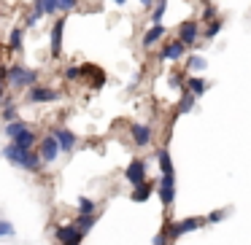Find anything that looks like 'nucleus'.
Listing matches in <instances>:
<instances>
[{
	"instance_id": "obj_31",
	"label": "nucleus",
	"mask_w": 251,
	"mask_h": 245,
	"mask_svg": "<svg viewBox=\"0 0 251 245\" xmlns=\"http://www.w3.org/2000/svg\"><path fill=\"white\" fill-rule=\"evenodd\" d=\"M14 234H17V229H14V223L8 221V218H0V240L14 237Z\"/></svg>"
},
{
	"instance_id": "obj_30",
	"label": "nucleus",
	"mask_w": 251,
	"mask_h": 245,
	"mask_svg": "<svg viewBox=\"0 0 251 245\" xmlns=\"http://www.w3.org/2000/svg\"><path fill=\"white\" fill-rule=\"evenodd\" d=\"M62 78H65V81H81V67L78 65H65Z\"/></svg>"
},
{
	"instance_id": "obj_10",
	"label": "nucleus",
	"mask_w": 251,
	"mask_h": 245,
	"mask_svg": "<svg viewBox=\"0 0 251 245\" xmlns=\"http://www.w3.org/2000/svg\"><path fill=\"white\" fill-rule=\"evenodd\" d=\"M51 137L57 140V146H60L62 154H73V148H76V143H78L76 132H71L68 127H54V130H51Z\"/></svg>"
},
{
	"instance_id": "obj_39",
	"label": "nucleus",
	"mask_w": 251,
	"mask_h": 245,
	"mask_svg": "<svg viewBox=\"0 0 251 245\" xmlns=\"http://www.w3.org/2000/svg\"><path fill=\"white\" fill-rule=\"evenodd\" d=\"M6 100H8V97H0V108H3V105H6Z\"/></svg>"
},
{
	"instance_id": "obj_12",
	"label": "nucleus",
	"mask_w": 251,
	"mask_h": 245,
	"mask_svg": "<svg viewBox=\"0 0 251 245\" xmlns=\"http://www.w3.org/2000/svg\"><path fill=\"white\" fill-rule=\"evenodd\" d=\"M146 162L143 159H130V164H127V170H125V180L130 186H138V183H143L146 180Z\"/></svg>"
},
{
	"instance_id": "obj_28",
	"label": "nucleus",
	"mask_w": 251,
	"mask_h": 245,
	"mask_svg": "<svg viewBox=\"0 0 251 245\" xmlns=\"http://www.w3.org/2000/svg\"><path fill=\"white\" fill-rule=\"evenodd\" d=\"M205 6H202V22H211V19H216L219 17V8H216V3H211V0H202Z\"/></svg>"
},
{
	"instance_id": "obj_19",
	"label": "nucleus",
	"mask_w": 251,
	"mask_h": 245,
	"mask_svg": "<svg viewBox=\"0 0 251 245\" xmlns=\"http://www.w3.org/2000/svg\"><path fill=\"white\" fill-rule=\"evenodd\" d=\"M149 197H151V183H149V180L132 186V191H130V200H132V202H146Z\"/></svg>"
},
{
	"instance_id": "obj_4",
	"label": "nucleus",
	"mask_w": 251,
	"mask_h": 245,
	"mask_svg": "<svg viewBox=\"0 0 251 245\" xmlns=\"http://www.w3.org/2000/svg\"><path fill=\"white\" fill-rule=\"evenodd\" d=\"M176 38H178L181 44L186 46V51L197 49V44H200V38H202L200 22H195V19H186V22H181V24H178V33H176Z\"/></svg>"
},
{
	"instance_id": "obj_1",
	"label": "nucleus",
	"mask_w": 251,
	"mask_h": 245,
	"mask_svg": "<svg viewBox=\"0 0 251 245\" xmlns=\"http://www.w3.org/2000/svg\"><path fill=\"white\" fill-rule=\"evenodd\" d=\"M0 154H3V159H6V162H11L14 167H19V170H27V173H41V167H44L41 154L35 151V148L22 151V148H14L11 143H8V146L3 148Z\"/></svg>"
},
{
	"instance_id": "obj_13",
	"label": "nucleus",
	"mask_w": 251,
	"mask_h": 245,
	"mask_svg": "<svg viewBox=\"0 0 251 245\" xmlns=\"http://www.w3.org/2000/svg\"><path fill=\"white\" fill-rule=\"evenodd\" d=\"M165 35H168V27H165V24H151V27L143 33V38H141V49L143 51H151L154 46L165 38Z\"/></svg>"
},
{
	"instance_id": "obj_17",
	"label": "nucleus",
	"mask_w": 251,
	"mask_h": 245,
	"mask_svg": "<svg viewBox=\"0 0 251 245\" xmlns=\"http://www.w3.org/2000/svg\"><path fill=\"white\" fill-rule=\"evenodd\" d=\"M157 164H159V173L162 175H176V167H173V156H170V148L162 146L157 151Z\"/></svg>"
},
{
	"instance_id": "obj_34",
	"label": "nucleus",
	"mask_w": 251,
	"mask_h": 245,
	"mask_svg": "<svg viewBox=\"0 0 251 245\" xmlns=\"http://www.w3.org/2000/svg\"><path fill=\"white\" fill-rule=\"evenodd\" d=\"M41 19H44V14H38V11H30L27 14V19H25V27H38V22H41Z\"/></svg>"
},
{
	"instance_id": "obj_5",
	"label": "nucleus",
	"mask_w": 251,
	"mask_h": 245,
	"mask_svg": "<svg viewBox=\"0 0 251 245\" xmlns=\"http://www.w3.org/2000/svg\"><path fill=\"white\" fill-rule=\"evenodd\" d=\"M65 22H68V17L65 14H60V17L51 22V30H49V54H51V60H60L62 57V38H65Z\"/></svg>"
},
{
	"instance_id": "obj_38",
	"label": "nucleus",
	"mask_w": 251,
	"mask_h": 245,
	"mask_svg": "<svg viewBox=\"0 0 251 245\" xmlns=\"http://www.w3.org/2000/svg\"><path fill=\"white\" fill-rule=\"evenodd\" d=\"M111 3H116V6H125L127 0H111Z\"/></svg>"
},
{
	"instance_id": "obj_33",
	"label": "nucleus",
	"mask_w": 251,
	"mask_h": 245,
	"mask_svg": "<svg viewBox=\"0 0 251 245\" xmlns=\"http://www.w3.org/2000/svg\"><path fill=\"white\" fill-rule=\"evenodd\" d=\"M95 200H89V197H78V213H95Z\"/></svg>"
},
{
	"instance_id": "obj_23",
	"label": "nucleus",
	"mask_w": 251,
	"mask_h": 245,
	"mask_svg": "<svg viewBox=\"0 0 251 245\" xmlns=\"http://www.w3.org/2000/svg\"><path fill=\"white\" fill-rule=\"evenodd\" d=\"M73 223H76V226L81 229L84 234H87L89 229H92L95 223H98V216H95V213H78V216H76V221H73Z\"/></svg>"
},
{
	"instance_id": "obj_6",
	"label": "nucleus",
	"mask_w": 251,
	"mask_h": 245,
	"mask_svg": "<svg viewBox=\"0 0 251 245\" xmlns=\"http://www.w3.org/2000/svg\"><path fill=\"white\" fill-rule=\"evenodd\" d=\"M62 100V92L54 87H44V84H35V87L27 89V103L33 105H44V103H57Z\"/></svg>"
},
{
	"instance_id": "obj_15",
	"label": "nucleus",
	"mask_w": 251,
	"mask_h": 245,
	"mask_svg": "<svg viewBox=\"0 0 251 245\" xmlns=\"http://www.w3.org/2000/svg\"><path fill=\"white\" fill-rule=\"evenodd\" d=\"M181 92H189V94H195V97H202V94L208 92V81L205 78H200V76H186V81H184V89Z\"/></svg>"
},
{
	"instance_id": "obj_37",
	"label": "nucleus",
	"mask_w": 251,
	"mask_h": 245,
	"mask_svg": "<svg viewBox=\"0 0 251 245\" xmlns=\"http://www.w3.org/2000/svg\"><path fill=\"white\" fill-rule=\"evenodd\" d=\"M141 6H143V8H149V11H151V6H154V0H141Z\"/></svg>"
},
{
	"instance_id": "obj_27",
	"label": "nucleus",
	"mask_w": 251,
	"mask_h": 245,
	"mask_svg": "<svg viewBox=\"0 0 251 245\" xmlns=\"http://www.w3.org/2000/svg\"><path fill=\"white\" fill-rule=\"evenodd\" d=\"M202 67H208L205 57H200V54H189V57H186V70H189V73H200Z\"/></svg>"
},
{
	"instance_id": "obj_8",
	"label": "nucleus",
	"mask_w": 251,
	"mask_h": 245,
	"mask_svg": "<svg viewBox=\"0 0 251 245\" xmlns=\"http://www.w3.org/2000/svg\"><path fill=\"white\" fill-rule=\"evenodd\" d=\"M38 154H41V162L44 164H54L57 159H60L62 151H60V146H57V140L51 137V132L38 140Z\"/></svg>"
},
{
	"instance_id": "obj_3",
	"label": "nucleus",
	"mask_w": 251,
	"mask_h": 245,
	"mask_svg": "<svg viewBox=\"0 0 251 245\" xmlns=\"http://www.w3.org/2000/svg\"><path fill=\"white\" fill-rule=\"evenodd\" d=\"M200 226H205V218H200V216H192V218H184V221H178V223H165V234H168V240H170V245L176 243L178 237H184V234H189V232H197Z\"/></svg>"
},
{
	"instance_id": "obj_26",
	"label": "nucleus",
	"mask_w": 251,
	"mask_h": 245,
	"mask_svg": "<svg viewBox=\"0 0 251 245\" xmlns=\"http://www.w3.org/2000/svg\"><path fill=\"white\" fill-rule=\"evenodd\" d=\"M222 30H224V22L216 17V19H211V22H208L205 30H202V38H205V41H213L219 33H222Z\"/></svg>"
},
{
	"instance_id": "obj_35",
	"label": "nucleus",
	"mask_w": 251,
	"mask_h": 245,
	"mask_svg": "<svg viewBox=\"0 0 251 245\" xmlns=\"http://www.w3.org/2000/svg\"><path fill=\"white\" fill-rule=\"evenodd\" d=\"M168 81H170V87L184 89V81H186V78H184V73H170V78H168Z\"/></svg>"
},
{
	"instance_id": "obj_18",
	"label": "nucleus",
	"mask_w": 251,
	"mask_h": 245,
	"mask_svg": "<svg viewBox=\"0 0 251 245\" xmlns=\"http://www.w3.org/2000/svg\"><path fill=\"white\" fill-rule=\"evenodd\" d=\"M33 11L44 14V17H60L57 0H33Z\"/></svg>"
},
{
	"instance_id": "obj_16",
	"label": "nucleus",
	"mask_w": 251,
	"mask_h": 245,
	"mask_svg": "<svg viewBox=\"0 0 251 245\" xmlns=\"http://www.w3.org/2000/svg\"><path fill=\"white\" fill-rule=\"evenodd\" d=\"M11 143L14 148H22V151H30V148H35L38 146V135H35L33 130H25V132H19L17 137H11Z\"/></svg>"
},
{
	"instance_id": "obj_11",
	"label": "nucleus",
	"mask_w": 251,
	"mask_h": 245,
	"mask_svg": "<svg viewBox=\"0 0 251 245\" xmlns=\"http://www.w3.org/2000/svg\"><path fill=\"white\" fill-rule=\"evenodd\" d=\"M157 194H159V200H162L165 207L173 205V202H176V175H159Z\"/></svg>"
},
{
	"instance_id": "obj_20",
	"label": "nucleus",
	"mask_w": 251,
	"mask_h": 245,
	"mask_svg": "<svg viewBox=\"0 0 251 245\" xmlns=\"http://www.w3.org/2000/svg\"><path fill=\"white\" fill-rule=\"evenodd\" d=\"M25 130H30V124L27 121H22V119H17V121H8V124H3V135L11 140V137H17L19 132H25Z\"/></svg>"
},
{
	"instance_id": "obj_25",
	"label": "nucleus",
	"mask_w": 251,
	"mask_h": 245,
	"mask_svg": "<svg viewBox=\"0 0 251 245\" xmlns=\"http://www.w3.org/2000/svg\"><path fill=\"white\" fill-rule=\"evenodd\" d=\"M165 14H168V0H154V6H151V24H162Z\"/></svg>"
},
{
	"instance_id": "obj_22",
	"label": "nucleus",
	"mask_w": 251,
	"mask_h": 245,
	"mask_svg": "<svg viewBox=\"0 0 251 245\" xmlns=\"http://www.w3.org/2000/svg\"><path fill=\"white\" fill-rule=\"evenodd\" d=\"M197 105V97L189 92H181V100H178V108H176V113H192Z\"/></svg>"
},
{
	"instance_id": "obj_14",
	"label": "nucleus",
	"mask_w": 251,
	"mask_h": 245,
	"mask_svg": "<svg viewBox=\"0 0 251 245\" xmlns=\"http://www.w3.org/2000/svg\"><path fill=\"white\" fill-rule=\"evenodd\" d=\"M130 137H132V143H135L138 148H146V146H151L154 132H151L149 124H130Z\"/></svg>"
},
{
	"instance_id": "obj_7",
	"label": "nucleus",
	"mask_w": 251,
	"mask_h": 245,
	"mask_svg": "<svg viewBox=\"0 0 251 245\" xmlns=\"http://www.w3.org/2000/svg\"><path fill=\"white\" fill-rule=\"evenodd\" d=\"M54 240L60 245H81L84 232L76 226V223H60V226L54 229Z\"/></svg>"
},
{
	"instance_id": "obj_24",
	"label": "nucleus",
	"mask_w": 251,
	"mask_h": 245,
	"mask_svg": "<svg viewBox=\"0 0 251 245\" xmlns=\"http://www.w3.org/2000/svg\"><path fill=\"white\" fill-rule=\"evenodd\" d=\"M17 119H19V108L11 103V100H6V105L0 108V121L8 124V121H17Z\"/></svg>"
},
{
	"instance_id": "obj_29",
	"label": "nucleus",
	"mask_w": 251,
	"mask_h": 245,
	"mask_svg": "<svg viewBox=\"0 0 251 245\" xmlns=\"http://www.w3.org/2000/svg\"><path fill=\"white\" fill-rule=\"evenodd\" d=\"M227 216H229V207H219V210H211L205 216V223H222Z\"/></svg>"
},
{
	"instance_id": "obj_2",
	"label": "nucleus",
	"mask_w": 251,
	"mask_h": 245,
	"mask_svg": "<svg viewBox=\"0 0 251 245\" xmlns=\"http://www.w3.org/2000/svg\"><path fill=\"white\" fill-rule=\"evenodd\" d=\"M41 78V73L35 70V67H25L22 62H14V65H6V81L11 89H17V92H27L30 87H35Z\"/></svg>"
},
{
	"instance_id": "obj_9",
	"label": "nucleus",
	"mask_w": 251,
	"mask_h": 245,
	"mask_svg": "<svg viewBox=\"0 0 251 245\" xmlns=\"http://www.w3.org/2000/svg\"><path fill=\"white\" fill-rule=\"evenodd\" d=\"M184 57H186V46L181 44L178 38H173V41L159 46V60L162 62H181Z\"/></svg>"
},
{
	"instance_id": "obj_32",
	"label": "nucleus",
	"mask_w": 251,
	"mask_h": 245,
	"mask_svg": "<svg viewBox=\"0 0 251 245\" xmlns=\"http://www.w3.org/2000/svg\"><path fill=\"white\" fill-rule=\"evenodd\" d=\"M57 8H60V14H71V11H76L78 8V0H57Z\"/></svg>"
},
{
	"instance_id": "obj_21",
	"label": "nucleus",
	"mask_w": 251,
	"mask_h": 245,
	"mask_svg": "<svg viewBox=\"0 0 251 245\" xmlns=\"http://www.w3.org/2000/svg\"><path fill=\"white\" fill-rule=\"evenodd\" d=\"M25 44V27H14L8 33V51H22Z\"/></svg>"
},
{
	"instance_id": "obj_36",
	"label": "nucleus",
	"mask_w": 251,
	"mask_h": 245,
	"mask_svg": "<svg viewBox=\"0 0 251 245\" xmlns=\"http://www.w3.org/2000/svg\"><path fill=\"white\" fill-rule=\"evenodd\" d=\"M151 245H170V240H168V234H165V229H162L159 234H154Z\"/></svg>"
}]
</instances>
